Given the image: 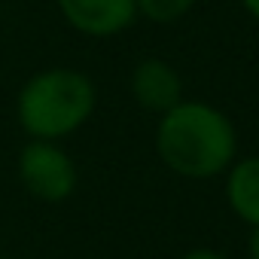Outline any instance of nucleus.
<instances>
[{
	"instance_id": "9",
	"label": "nucleus",
	"mask_w": 259,
	"mask_h": 259,
	"mask_svg": "<svg viewBox=\"0 0 259 259\" xmlns=\"http://www.w3.org/2000/svg\"><path fill=\"white\" fill-rule=\"evenodd\" d=\"M247 259H259V226H253L247 235Z\"/></svg>"
},
{
	"instance_id": "3",
	"label": "nucleus",
	"mask_w": 259,
	"mask_h": 259,
	"mask_svg": "<svg viewBox=\"0 0 259 259\" xmlns=\"http://www.w3.org/2000/svg\"><path fill=\"white\" fill-rule=\"evenodd\" d=\"M16 174L25 192L43 204H64L79 186L76 159L58 141H28L19 150Z\"/></svg>"
},
{
	"instance_id": "1",
	"label": "nucleus",
	"mask_w": 259,
	"mask_h": 259,
	"mask_svg": "<svg viewBox=\"0 0 259 259\" xmlns=\"http://www.w3.org/2000/svg\"><path fill=\"white\" fill-rule=\"evenodd\" d=\"M156 156L183 180H217L238 159V128L226 110L201 98H183L156 122Z\"/></svg>"
},
{
	"instance_id": "8",
	"label": "nucleus",
	"mask_w": 259,
	"mask_h": 259,
	"mask_svg": "<svg viewBox=\"0 0 259 259\" xmlns=\"http://www.w3.org/2000/svg\"><path fill=\"white\" fill-rule=\"evenodd\" d=\"M177 259H229V256L220 253V250H213V247H192V250H186Z\"/></svg>"
},
{
	"instance_id": "7",
	"label": "nucleus",
	"mask_w": 259,
	"mask_h": 259,
	"mask_svg": "<svg viewBox=\"0 0 259 259\" xmlns=\"http://www.w3.org/2000/svg\"><path fill=\"white\" fill-rule=\"evenodd\" d=\"M198 0H138V19L150 25H174L195 10Z\"/></svg>"
},
{
	"instance_id": "2",
	"label": "nucleus",
	"mask_w": 259,
	"mask_h": 259,
	"mask_svg": "<svg viewBox=\"0 0 259 259\" xmlns=\"http://www.w3.org/2000/svg\"><path fill=\"white\" fill-rule=\"evenodd\" d=\"M98 110L95 79L67 64L31 73L16 95V122L28 141H67Z\"/></svg>"
},
{
	"instance_id": "11",
	"label": "nucleus",
	"mask_w": 259,
	"mask_h": 259,
	"mask_svg": "<svg viewBox=\"0 0 259 259\" xmlns=\"http://www.w3.org/2000/svg\"><path fill=\"white\" fill-rule=\"evenodd\" d=\"M0 259H13V256H4V253H0Z\"/></svg>"
},
{
	"instance_id": "10",
	"label": "nucleus",
	"mask_w": 259,
	"mask_h": 259,
	"mask_svg": "<svg viewBox=\"0 0 259 259\" xmlns=\"http://www.w3.org/2000/svg\"><path fill=\"white\" fill-rule=\"evenodd\" d=\"M238 4H241V10H244L256 25H259V0H238Z\"/></svg>"
},
{
	"instance_id": "6",
	"label": "nucleus",
	"mask_w": 259,
	"mask_h": 259,
	"mask_svg": "<svg viewBox=\"0 0 259 259\" xmlns=\"http://www.w3.org/2000/svg\"><path fill=\"white\" fill-rule=\"evenodd\" d=\"M223 198L247 229L259 226V156H238L223 174Z\"/></svg>"
},
{
	"instance_id": "5",
	"label": "nucleus",
	"mask_w": 259,
	"mask_h": 259,
	"mask_svg": "<svg viewBox=\"0 0 259 259\" xmlns=\"http://www.w3.org/2000/svg\"><path fill=\"white\" fill-rule=\"evenodd\" d=\"M128 92L135 104L153 116L168 113L174 104H180L183 95V76L180 70L165 58H141L128 73Z\"/></svg>"
},
{
	"instance_id": "4",
	"label": "nucleus",
	"mask_w": 259,
	"mask_h": 259,
	"mask_svg": "<svg viewBox=\"0 0 259 259\" xmlns=\"http://www.w3.org/2000/svg\"><path fill=\"white\" fill-rule=\"evenodd\" d=\"M67 28L89 40H110L135 28L138 0H55Z\"/></svg>"
}]
</instances>
